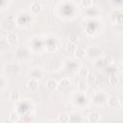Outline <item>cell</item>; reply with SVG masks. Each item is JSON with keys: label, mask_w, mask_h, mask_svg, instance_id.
<instances>
[{"label": "cell", "mask_w": 123, "mask_h": 123, "mask_svg": "<svg viewBox=\"0 0 123 123\" xmlns=\"http://www.w3.org/2000/svg\"><path fill=\"white\" fill-rule=\"evenodd\" d=\"M37 80H35V79H31L29 82H28V87L31 89V90H35V89H37Z\"/></svg>", "instance_id": "1"}, {"label": "cell", "mask_w": 123, "mask_h": 123, "mask_svg": "<svg viewBox=\"0 0 123 123\" xmlns=\"http://www.w3.org/2000/svg\"><path fill=\"white\" fill-rule=\"evenodd\" d=\"M46 86H47L50 90H54V89L57 87V83H56V81H54L53 79H50V80L47 81Z\"/></svg>", "instance_id": "2"}, {"label": "cell", "mask_w": 123, "mask_h": 123, "mask_svg": "<svg viewBox=\"0 0 123 123\" xmlns=\"http://www.w3.org/2000/svg\"><path fill=\"white\" fill-rule=\"evenodd\" d=\"M117 103H118V98L115 96H111L108 100V104L110 107H115L117 105Z\"/></svg>", "instance_id": "3"}, {"label": "cell", "mask_w": 123, "mask_h": 123, "mask_svg": "<svg viewBox=\"0 0 123 123\" xmlns=\"http://www.w3.org/2000/svg\"><path fill=\"white\" fill-rule=\"evenodd\" d=\"M7 39H8V42H9L10 44H13V43H15V42L17 41V37H16L14 34L11 33V34L8 35Z\"/></svg>", "instance_id": "4"}, {"label": "cell", "mask_w": 123, "mask_h": 123, "mask_svg": "<svg viewBox=\"0 0 123 123\" xmlns=\"http://www.w3.org/2000/svg\"><path fill=\"white\" fill-rule=\"evenodd\" d=\"M100 119V116L97 112H91L89 113V120L91 122H98Z\"/></svg>", "instance_id": "5"}, {"label": "cell", "mask_w": 123, "mask_h": 123, "mask_svg": "<svg viewBox=\"0 0 123 123\" xmlns=\"http://www.w3.org/2000/svg\"><path fill=\"white\" fill-rule=\"evenodd\" d=\"M32 11L34 12H38L40 10H41V5L38 3V2H34L33 4H32Z\"/></svg>", "instance_id": "6"}, {"label": "cell", "mask_w": 123, "mask_h": 123, "mask_svg": "<svg viewBox=\"0 0 123 123\" xmlns=\"http://www.w3.org/2000/svg\"><path fill=\"white\" fill-rule=\"evenodd\" d=\"M79 74H80L81 77H86L87 74H88V69H87V67L82 66V67L80 68V70H79Z\"/></svg>", "instance_id": "7"}, {"label": "cell", "mask_w": 123, "mask_h": 123, "mask_svg": "<svg viewBox=\"0 0 123 123\" xmlns=\"http://www.w3.org/2000/svg\"><path fill=\"white\" fill-rule=\"evenodd\" d=\"M75 55H76L77 58L82 59V58L85 56V50H84L83 48H77V49L75 50Z\"/></svg>", "instance_id": "8"}, {"label": "cell", "mask_w": 123, "mask_h": 123, "mask_svg": "<svg viewBox=\"0 0 123 123\" xmlns=\"http://www.w3.org/2000/svg\"><path fill=\"white\" fill-rule=\"evenodd\" d=\"M66 50H67V52H69V53L75 52V50H76V45H75V43L69 42V43L67 44V46H66Z\"/></svg>", "instance_id": "9"}, {"label": "cell", "mask_w": 123, "mask_h": 123, "mask_svg": "<svg viewBox=\"0 0 123 123\" xmlns=\"http://www.w3.org/2000/svg\"><path fill=\"white\" fill-rule=\"evenodd\" d=\"M77 39H78V36H77L76 33H71L69 35V40H70V42L75 43L77 41Z\"/></svg>", "instance_id": "10"}, {"label": "cell", "mask_w": 123, "mask_h": 123, "mask_svg": "<svg viewBox=\"0 0 123 123\" xmlns=\"http://www.w3.org/2000/svg\"><path fill=\"white\" fill-rule=\"evenodd\" d=\"M109 82H110V84H111V85L117 84V83H118V78H117V76L111 75V76L109 78Z\"/></svg>", "instance_id": "11"}, {"label": "cell", "mask_w": 123, "mask_h": 123, "mask_svg": "<svg viewBox=\"0 0 123 123\" xmlns=\"http://www.w3.org/2000/svg\"><path fill=\"white\" fill-rule=\"evenodd\" d=\"M60 120L62 122V123H67L69 121V116L65 113H62L60 115Z\"/></svg>", "instance_id": "12"}, {"label": "cell", "mask_w": 123, "mask_h": 123, "mask_svg": "<svg viewBox=\"0 0 123 123\" xmlns=\"http://www.w3.org/2000/svg\"><path fill=\"white\" fill-rule=\"evenodd\" d=\"M69 85H70V82H69V80H68V79L63 78V79H62V80H61V86H62V87H67Z\"/></svg>", "instance_id": "13"}, {"label": "cell", "mask_w": 123, "mask_h": 123, "mask_svg": "<svg viewBox=\"0 0 123 123\" xmlns=\"http://www.w3.org/2000/svg\"><path fill=\"white\" fill-rule=\"evenodd\" d=\"M86 89V83L85 82H80L79 83V90H81V91H85Z\"/></svg>", "instance_id": "14"}, {"label": "cell", "mask_w": 123, "mask_h": 123, "mask_svg": "<svg viewBox=\"0 0 123 123\" xmlns=\"http://www.w3.org/2000/svg\"><path fill=\"white\" fill-rule=\"evenodd\" d=\"M11 120L12 121H17L18 120V114L15 111H12L11 113Z\"/></svg>", "instance_id": "15"}, {"label": "cell", "mask_w": 123, "mask_h": 123, "mask_svg": "<svg viewBox=\"0 0 123 123\" xmlns=\"http://www.w3.org/2000/svg\"><path fill=\"white\" fill-rule=\"evenodd\" d=\"M111 61H112V59H111V56H107L102 62H104V63L105 64H110L111 62Z\"/></svg>", "instance_id": "16"}, {"label": "cell", "mask_w": 123, "mask_h": 123, "mask_svg": "<svg viewBox=\"0 0 123 123\" xmlns=\"http://www.w3.org/2000/svg\"><path fill=\"white\" fill-rule=\"evenodd\" d=\"M19 97H20V95H19L18 92H12V93L11 94V98H12V100H18Z\"/></svg>", "instance_id": "17"}, {"label": "cell", "mask_w": 123, "mask_h": 123, "mask_svg": "<svg viewBox=\"0 0 123 123\" xmlns=\"http://www.w3.org/2000/svg\"><path fill=\"white\" fill-rule=\"evenodd\" d=\"M86 78H87V82H88V83H93V82H94V76H93L92 74L88 73L87 76H86Z\"/></svg>", "instance_id": "18"}, {"label": "cell", "mask_w": 123, "mask_h": 123, "mask_svg": "<svg viewBox=\"0 0 123 123\" xmlns=\"http://www.w3.org/2000/svg\"><path fill=\"white\" fill-rule=\"evenodd\" d=\"M91 4H92V2H91L90 0H83V1H82V5H84L85 7L89 6V5H91Z\"/></svg>", "instance_id": "19"}, {"label": "cell", "mask_w": 123, "mask_h": 123, "mask_svg": "<svg viewBox=\"0 0 123 123\" xmlns=\"http://www.w3.org/2000/svg\"><path fill=\"white\" fill-rule=\"evenodd\" d=\"M118 23H122V14H118Z\"/></svg>", "instance_id": "20"}, {"label": "cell", "mask_w": 123, "mask_h": 123, "mask_svg": "<svg viewBox=\"0 0 123 123\" xmlns=\"http://www.w3.org/2000/svg\"><path fill=\"white\" fill-rule=\"evenodd\" d=\"M3 123H12V121L11 120H4Z\"/></svg>", "instance_id": "21"}]
</instances>
